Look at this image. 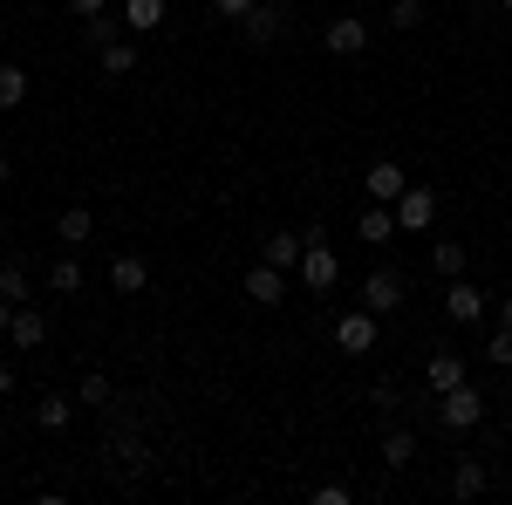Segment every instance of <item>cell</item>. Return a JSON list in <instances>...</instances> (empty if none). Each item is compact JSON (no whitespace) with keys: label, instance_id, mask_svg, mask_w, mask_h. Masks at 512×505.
I'll return each instance as SVG.
<instances>
[{"label":"cell","instance_id":"6da1fadb","mask_svg":"<svg viewBox=\"0 0 512 505\" xmlns=\"http://www.w3.org/2000/svg\"><path fill=\"white\" fill-rule=\"evenodd\" d=\"M308 246H301V287H308V294H328V287H335V273H342V260H335V246H328V233H321V226H308Z\"/></svg>","mask_w":512,"mask_h":505},{"label":"cell","instance_id":"7a4b0ae2","mask_svg":"<svg viewBox=\"0 0 512 505\" xmlns=\"http://www.w3.org/2000/svg\"><path fill=\"white\" fill-rule=\"evenodd\" d=\"M485 410H492V403L472 389V376H465L458 389H444V396H437V424L451 430V437H458V430H478V424H485Z\"/></svg>","mask_w":512,"mask_h":505},{"label":"cell","instance_id":"3957f363","mask_svg":"<svg viewBox=\"0 0 512 505\" xmlns=\"http://www.w3.org/2000/svg\"><path fill=\"white\" fill-rule=\"evenodd\" d=\"M390 212H396V233H431V226H437V192H431V185H410Z\"/></svg>","mask_w":512,"mask_h":505},{"label":"cell","instance_id":"277c9868","mask_svg":"<svg viewBox=\"0 0 512 505\" xmlns=\"http://www.w3.org/2000/svg\"><path fill=\"white\" fill-rule=\"evenodd\" d=\"M355 301L376 314V321H383V314H396V308H403V273H396V267H376L369 280H362V294H355Z\"/></svg>","mask_w":512,"mask_h":505},{"label":"cell","instance_id":"5b68a950","mask_svg":"<svg viewBox=\"0 0 512 505\" xmlns=\"http://www.w3.org/2000/svg\"><path fill=\"white\" fill-rule=\"evenodd\" d=\"M362 192H369V205H396V198L410 192V178H403L396 157H376V164L362 171Z\"/></svg>","mask_w":512,"mask_h":505},{"label":"cell","instance_id":"8992f818","mask_svg":"<svg viewBox=\"0 0 512 505\" xmlns=\"http://www.w3.org/2000/svg\"><path fill=\"white\" fill-rule=\"evenodd\" d=\"M335 349H342V355H369V349H376V314L362 308V301L335 321Z\"/></svg>","mask_w":512,"mask_h":505},{"label":"cell","instance_id":"52a82bcc","mask_svg":"<svg viewBox=\"0 0 512 505\" xmlns=\"http://www.w3.org/2000/svg\"><path fill=\"white\" fill-rule=\"evenodd\" d=\"M239 294H246L253 308H280V301H287V273L260 260V267H246V280H239Z\"/></svg>","mask_w":512,"mask_h":505},{"label":"cell","instance_id":"ba28073f","mask_svg":"<svg viewBox=\"0 0 512 505\" xmlns=\"http://www.w3.org/2000/svg\"><path fill=\"white\" fill-rule=\"evenodd\" d=\"M321 48H328V55H362V48H369V21H355V14H335V21L321 28Z\"/></svg>","mask_w":512,"mask_h":505},{"label":"cell","instance_id":"9c48e42d","mask_svg":"<svg viewBox=\"0 0 512 505\" xmlns=\"http://www.w3.org/2000/svg\"><path fill=\"white\" fill-rule=\"evenodd\" d=\"M472 376V362H465V349H437L431 362H424V383H431V396H444V389H458Z\"/></svg>","mask_w":512,"mask_h":505},{"label":"cell","instance_id":"30bf717a","mask_svg":"<svg viewBox=\"0 0 512 505\" xmlns=\"http://www.w3.org/2000/svg\"><path fill=\"white\" fill-rule=\"evenodd\" d=\"M444 314H451L458 328H472V321H485V294H478V287L465 280V273H458V280L444 287Z\"/></svg>","mask_w":512,"mask_h":505},{"label":"cell","instance_id":"8fae6325","mask_svg":"<svg viewBox=\"0 0 512 505\" xmlns=\"http://www.w3.org/2000/svg\"><path fill=\"white\" fill-rule=\"evenodd\" d=\"M239 28H246V41H253V48H267V41H280V28H287V7L260 0V7H253V14H246Z\"/></svg>","mask_w":512,"mask_h":505},{"label":"cell","instance_id":"7c38bea8","mask_svg":"<svg viewBox=\"0 0 512 505\" xmlns=\"http://www.w3.org/2000/svg\"><path fill=\"white\" fill-rule=\"evenodd\" d=\"M7 342H14V349H41V342H48V321L21 301V308H14V321H7Z\"/></svg>","mask_w":512,"mask_h":505},{"label":"cell","instance_id":"4fadbf2b","mask_svg":"<svg viewBox=\"0 0 512 505\" xmlns=\"http://www.w3.org/2000/svg\"><path fill=\"white\" fill-rule=\"evenodd\" d=\"M96 69L103 76H137V35H117L110 48H96Z\"/></svg>","mask_w":512,"mask_h":505},{"label":"cell","instance_id":"5bb4252c","mask_svg":"<svg viewBox=\"0 0 512 505\" xmlns=\"http://www.w3.org/2000/svg\"><path fill=\"white\" fill-rule=\"evenodd\" d=\"M110 287H117V294H144V287H151V267H144L137 253H117V260H110Z\"/></svg>","mask_w":512,"mask_h":505},{"label":"cell","instance_id":"9a60e30c","mask_svg":"<svg viewBox=\"0 0 512 505\" xmlns=\"http://www.w3.org/2000/svg\"><path fill=\"white\" fill-rule=\"evenodd\" d=\"M110 458H117V478H144V471H151V451H144V444H137V437H110Z\"/></svg>","mask_w":512,"mask_h":505},{"label":"cell","instance_id":"2e32d148","mask_svg":"<svg viewBox=\"0 0 512 505\" xmlns=\"http://www.w3.org/2000/svg\"><path fill=\"white\" fill-rule=\"evenodd\" d=\"M301 246H308V239H294V233H267L260 260H267V267H280V273H294V267H301Z\"/></svg>","mask_w":512,"mask_h":505},{"label":"cell","instance_id":"e0dca14e","mask_svg":"<svg viewBox=\"0 0 512 505\" xmlns=\"http://www.w3.org/2000/svg\"><path fill=\"white\" fill-rule=\"evenodd\" d=\"M355 233L369 239V246H390V239H396V212H390V205H369V212L355 219Z\"/></svg>","mask_w":512,"mask_h":505},{"label":"cell","instance_id":"ac0fdd59","mask_svg":"<svg viewBox=\"0 0 512 505\" xmlns=\"http://www.w3.org/2000/svg\"><path fill=\"white\" fill-rule=\"evenodd\" d=\"M485 485H492V471H485V458H458V471H451V492H458V499H478Z\"/></svg>","mask_w":512,"mask_h":505},{"label":"cell","instance_id":"d6986e66","mask_svg":"<svg viewBox=\"0 0 512 505\" xmlns=\"http://www.w3.org/2000/svg\"><path fill=\"white\" fill-rule=\"evenodd\" d=\"M123 28H130V35L164 28V0H123Z\"/></svg>","mask_w":512,"mask_h":505},{"label":"cell","instance_id":"ffe728a7","mask_svg":"<svg viewBox=\"0 0 512 505\" xmlns=\"http://www.w3.org/2000/svg\"><path fill=\"white\" fill-rule=\"evenodd\" d=\"M48 294H69V301L82 294V260H76V253H62V260L48 267Z\"/></svg>","mask_w":512,"mask_h":505},{"label":"cell","instance_id":"44dd1931","mask_svg":"<svg viewBox=\"0 0 512 505\" xmlns=\"http://www.w3.org/2000/svg\"><path fill=\"white\" fill-rule=\"evenodd\" d=\"M89 233H96V219H89V205H69V212L55 219V239H62V246H82Z\"/></svg>","mask_w":512,"mask_h":505},{"label":"cell","instance_id":"7402d4cb","mask_svg":"<svg viewBox=\"0 0 512 505\" xmlns=\"http://www.w3.org/2000/svg\"><path fill=\"white\" fill-rule=\"evenodd\" d=\"M21 103H28V69L0 62V110H21Z\"/></svg>","mask_w":512,"mask_h":505},{"label":"cell","instance_id":"603a6c76","mask_svg":"<svg viewBox=\"0 0 512 505\" xmlns=\"http://www.w3.org/2000/svg\"><path fill=\"white\" fill-rule=\"evenodd\" d=\"M69 417H76V396H41V403H35V424L41 430H69Z\"/></svg>","mask_w":512,"mask_h":505},{"label":"cell","instance_id":"cb8c5ba5","mask_svg":"<svg viewBox=\"0 0 512 505\" xmlns=\"http://www.w3.org/2000/svg\"><path fill=\"white\" fill-rule=\"evenodd\" d=\"M431 267L444 273V280H458V273H465V239H437V246H431Z\"/></svg>","mask_w":512,"mask_h":505},{"label":"cell","instance_id":"d4e9b609","mask_svg":"<svg viewBox=\"0 0 512 505\" xmlns=\"http://www.w3.org/2000/svg\"><path fill=\"white\" fill-rule=\"evenodd\" d=\"M410 458H417V437H410V430H390V437H383V465L403 471Z\"/></svg>","mask_w":512,"mask_h":505},{"label":"cell","instance_id":"484cf974","mask_svg":"<svg viewBox=\"0 0 512 505\" xmlns=\"http://www.w3.org/2000/svg\"><path fill=\"white\" fill-rule=\"evenodd\" d=\"M0 294H7L14 308H21V301L35 294V287H28V267H21V260H7V267H0Z\"/></svg>","mask_w":512,"mask_h":505},{"label":"cell","instance_id":"4316f807","mask_svg":"<svg viewBox=\"0 0 512 505\" xmlns=\"http://www.w3.org/2000/svg\"><path fill=\"white\" fill-rule=\"evenodd\" d=\"M117 35H130V28H123V21H110V14H96V21H82V41H89V48H110Z\"/></svg>","mask_w":512,"mask_h":505},{"label":"cell","instance_id":"83f0119b","mask_svg":"<svg viewBox=\"0 0 512 505\" xmlns=\"http://www.w3.org/2000/svg\"><path fill=\"white\" fill-rule=\"evenodd\" d=\"M390 28H396V35L424 28V0H396V7H390Z\"/></svg>","mask_w":512,"mask_h":505},{"label":"cell","instance_id":"f1b7e54d","mask_svg":"<svg viewBox=\"0 0 512 505\" xmlns=\"http://www.w3.org/2000/svg\"><path fill=\"white\" fill-rule=\"evenodd\" d=\"M76 396H82V403H110V376H103V369H89V376L76 383Z\"/></svg>","mask_w":512,"mask_h":505},{"label":"cell","instance_id":"f546056e","mask_svg":"<svg viewBox=\"0 0 512 505\" xmlns=\"http://www.w3.org/2000/svg\"><path fill=\"white\" fill-rule=\"evenodd\" d=\"M485 362H499V369H512V328L499 321V335L485 342Z\"/></svg>","mask_w":512,"mask_h":505},{"label":"cell","instance_id":"4dcf8cb0","mask_svg":"<svg viewBox=\"0 0 512 505\" xmlns=\"http://www.w3.org/2000/svg\"><path fill=\"white\" fill-rule=\"evenodd\" d=\"M69 14L76 21H96V14H110V0H69Z\"/></svg>","mask_w":512,"mask_h":505},{"label":"cell","instance_id":"1f68e13d","mask_svg":"<svg viewBox=\"0 0 512 505\" xmlns=\"http://www.w3.org/2000/svg\"><path fill=\"white\" fill-rule=\"evenodd\" d=\"M212 7H219V14H226V21H246V14H253V7H260V0H212Z\"/></svg>","mask_w":512,"mask_h":505},{"label":"cell","instance_id":"d6a6232c","mask_svg":"<svg viewBox=\"0 0 512 505\" xmlns=\"http://www.w3.org/2000/svg\"><path fill=\"white\" fill-rule=\"evenodd\" d=\"M7 321H14V301H7V294H0V335H7Z\"/></svg>","mask_w":512,"mask_h":505},{"label":"cell","instance_id":"836d02e7","mask_svg":"<svg viewBox=\"0 0 512 505\" xmlns=\"http://www.w3.org/2000/svg\"><path fill=\"white\" fill-rule=\"evenodd\" d=\"M7 389H14V369H7V362H0V396H7Z\"/></svg>","mask_w":512,"mask_h":505},{"label":"cell","instance_id":"e575fe53","mask_svg":"<svg viewBox=\"0 0 512 505\" xmlns=\"http://www.w3.org/2000/svg\"><path fill=\"white\" fill-rule=\"evenodd\" d=\"M499 321H506V328H512V294H506V301H499Z\"/></svg>","mask_w":512,"mask_h":505},{"label":"cell","instance_id":"d590c367","mask_svg":"<svg viewBox=\"0 0 512 505\" xmlns=\"http://www.w3.org/2000/svg\"><path fill=\"white\" fill-rule=\"evenodd\" d=\"M0 185H7V157H0Z\"/></svg>","mask_w":512,"mask_h":505},{"label":"cell","instance_id":"8d00e7d4","mask_svg":"<svg viewBox=\"0 0 512 505\" xmlns=\"http://www.w3.org/2000/svg\"><path fill=\"white\" fill-rule=\"evenodd\" d=\"M0 41H7V21H0Z\"/></svg>","mask_w":512,"mask_h":505},{"label":"cell","instance_id":"74e56055","mask_svg":"<svg viewBox=\"0 0 512 505\" xmlns=\"http://www.w3.org/2000/svg\"><path fill=\"white\" fill-rule=\"evenodd\" d=\"M0 430H7V410H0Z\"/></svg>","mask_w":512,"mask_h":505},{"label":"cell","instance_id":"f35d334b","mask_svg":"<svg viewBox=\"0 0 512 505\" xmlns=\"http://www.w3.org/2000/svg\"><path fill=\"white\" fill-rule=\"evenodd\" d=\"M499 7H506V14H512V0H499Z\"/></svg>","mask_w":512,"mask_h":505}]
</instances>
